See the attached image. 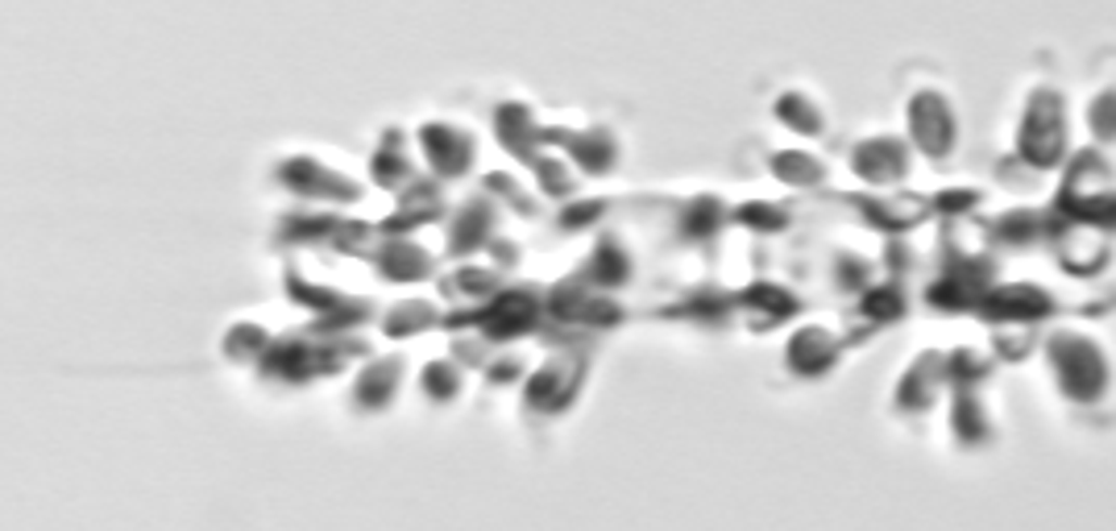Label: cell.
Masks as SVG:
<instances>
[{
  "label": "cell",
  "mask_w": 1116,
  "mask_h": 531,
  "mask_svg": "<svg viewBox=\"0 0 1116 531\" xmlns=\"http://www.w3.org/2000/svg\"><path fill=\"white\" fill-rule=\"evenodd\" d=\"M423 141H428V150H432V159L441 162L444 175H457V170H466V159L469 154H453V134L448 129H423Z\"/></svg>",
  "instance_id": "obj_3"
},
{
  "label": "cell",
  "mask_w": 1116,
  "mask_h": 531,
  "mask_svg": "<svg viewBox=\"0 0 1116 531\" xmlns=\"http://www.w3.org/2000/svg\"><path fill=\"white\" fill-rule=\"evenodd\" d=\"M535 316V300L528 291H511V295H498L490 303V312H482V328L490 337H515L523 332Z\"/></svg>",
  "instance_id": "obj_1"
},
{
  "label": "cell",
  "mask_w": 1116,
  "mask_h": 531,
  "mask_svg": "<svg viewBox=\"0 0 1116 531\" xmlns=\"http://www.w3.org/2000/svg\"><path fill=\"white\" fill-rule=\"evenodd\" d=\"M578 378H582V370L569 366V362H557V366L540 370L532 378V387H528V403H532V407H544V412H548V407H565V403L573 399Z\"/></svg>",
  "instance_id": "obj_2"
},
{
  "label": "cell",
  "mask_w": 1116,
  "mask_h": 531,
  "mask_svg": "<svg viewBox=\"0 0 1116 531\" xmlns=\"http://www.w3.org/2000/svg\"><path fill=\"white\" fill-rule=\"evenodd\" d=\"M386 266V275H395V278H416V275H423L428 270V257L419 254V250H407V245H395L391 250V257H382Z\"/></svg>",
  "instance_id": "obj_4"
}]
</instances>
